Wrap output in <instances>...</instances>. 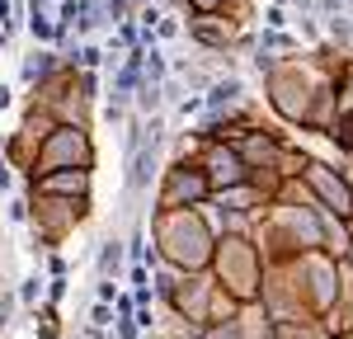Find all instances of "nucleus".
<instances>
[{"mask_svg":"<svg viewBox=\"0 0 353 339\" xmlns=\"http://www.w3.org/2000/svg\"><path fill=\"white\" fill-rule=\"evenodd\" d=\"M5 104H10V90H5V85H0V109H5Z\"/></svg>","mask_w":353,"mask_h":339,"instance_id":"obj_5","label":"nucleus"},{"mask_svg":"<svg viewBox=\"0 0 353 339\" xmlns=\"http://www.w3.org/2000/svg\"><path fill=\"white\" fill-rule=\"evenodd\" d=\"M28 28H33V38H52V24H48V19H43L38 10H33V19H28Z\"/></svg>","mask_w":353,"mask_h":339,"instance_id":"obj_2","label":"nucleus"},{"mask_svg":"<svg viewBox=\"0 0 353 339\" xmlns=\"http://www.w3.org/2000/svg\"><path fill=\"white\" fill-rule=\"evenodd\" d=\"M99 264H104V274L118 269V245H104V259H99Z\"/></svg>","mask_w":353,"mask_h":339,"instance_id":"obj_4","label":"nucleus"},{"mask_svg":"<svg viewBox=\"0 0 353 339\" xmlns=\"http://www.w3.org/2000/svg\"><path fill=\"white\" fill-rule=\"evenodd\" d=\"M236 90H241V85H236V81H221L217 90H212V104H221V99H226V94H236Z\"/></svg>","mask_w":353,"mask_h":339,"instance_id":"obj_3","label":"nucleus"},{"mask_svg":"<svg viewBox=\"0 0 353 339\" xmlns=\"http://www.w3.org/2000/svg\"><path fill=\"white\" fill-rule=\"evenodd\" d=\"M43 71H48V52H33V56L24 61V81H38Z\"/></svg>","mask_w":353,"mask_h":339,"instance_id":"obj_1","label":"nucleus"}]
</instances>
